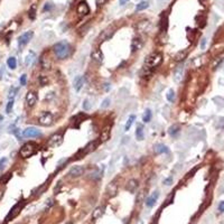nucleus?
<instances>
[{
    "label": "nucleus",
    "mask_w": 224,
    "mask_h": 224,
    "mask_svg": "<svg viewBox=\"0 0 224 224\" xmlns=\"http://www.w3.org/2000/svg\"><path fill=\"white\" fill-rule=\"evenodd\" d=\"M53 51H54L57 58H60V60H65V58H67V57L70 56V54H71V47H70V45H68L67 43H65V41H60V43H57V44L54 45Z\"/></svg>",
    "instance_id": "f257e3e1"
},
{
    "label": "nucleus",
    "mask_w": 224,
    "mask_h": 224,
    "mask_svg": "<svg viewBox=\"0 0 224 224\" xmlns=\"http://www.w3.org/2000/svg\"><path fill=\"white\" fill-rule=\"evenodd\" d=\"M161 62H163V55H161V53L155 52V53L150 54V55L146 58L145 64H146L147 68H156L157 66L160 65Z\"/></svg>",
    "instance_id": "f03ea898"
},
{
    "label": "nucleus",
    "mask_w": 224,
    "mask_h": 224,
    "mask_svg": "<svg viewBox=\"0 0 224 224\" xmlns=\"http://www.w3.org/2000/svg\"><path fill=\"white\" fill-rule=\"evenodd\" d=\"M36 150H37V145L35 143H27L20 148L19 155L21 158H29L36 153Z\"/></svg>",
    "instance_id": "7ed1b4c3"
},
{
    "label": "nucleus",
    "mask_w": 224,
    "mask_h": 224,
    "mask_svg": "<svg viewBox=\"0 0 224 224\" xmlns=\"http://www.w3.org/2000/svg\"><path fill=\"white\" fill-rule=\"evenodd\" d=\"M24 205H25V202H24V201H21V202H18V203L16 204V205H14V207L10 209V212H9V213H8V215L6 216V219H5L6 223H7V222H9V221H11L12 219H15L16 216H17V215H18L19 213H20V211L23 209Z\"/></svg>",
    "instance_id": "20e7f679"
},
{
    "label": "nucleus",
    "mask_w": 224,
    "mask_h": 224,
    "mask_svg": "<svg viewBox=\"0 0 224 224\" xmlns=\"http://www.w3.org/2000/svg\"><path fill=\"white\" fill-rule=\"evenodd\" d=\"M38 122H39V124L44 126V127H48V126L53 124V122H54V117H53V114L51 112H41L39 114V117H38Z\"/></svg>",
    "instance_id": "39448f33"
},
{
    "label": "nucleus",
    "mask_w": 224,
    "mask_h": 224,
    "mask_svg": "<svg viewBox=\"0 0 224 224\" xmlns=\"http://www.w3.org/2000/svg\"><path fill=\"white\" fill-rule=\"evenodd\" d=\"M33 36H34V33L31 31H26V33H24L23 35H20L18 37V46H19V47H24L25 45H27V44L29 43V41L33 38Z\"/></svg>",
    "instance_id": "423d86ee"
},
{
    "label": "nucleus",
    "mask_w": 224,
    "mask_h": 224,
    "mask_svg": "<svg viewBox=\"0 0 224 224\" xmlns=\"http://www.w3.org/2000/svg\"><path fill=\"white\" fill-rule=\"evenodd\" d=\"M62 143H63V136L61 133H56L54 136H52L49 138V140H48V146L53 148L58 147V146H61Z\"/></svg>",
    "instance_id": "0eeeda50"
},
{
    "label": "nucleus",
    "mask_w": 224,
    "mask_h": 224,
    "mask_svg": "<svg viewBox=\"0 0 224 224\" xmlns=\"http://www.w3.org/2000/svg\"><path fill=\"white\" fill-rule=\"evenodd\" d=\"M76 11H77V14L81 16L89 15V14H90V7H89V5L87 4V1H84V0H83V1H80L79 5H77Z\"/></svg>",
    "instance_id": "6e6552de"
},
{
    "label": "nucleus",
    "mask_w": 224,
    "mask_h": 224,
    "mask_svg": "<svg viewBox=\"0 0 224 224\" xmlns=\"http://www.w3.org/2000/svg\"><path fill=\"white\" fill-rule=\"evenodd\" d=\"M41 133L38 129L36 128H27L23 131V136L25 138H36V137H39Z\"/></svg>",
    "instance_id": "1a4fd4ad"
},
{
    "label": "nucleus",
    "mask_w": 224,
    "mask_h": 224,
    "mask_svg": "<svg viewBox=\"0 0 224 224\" xmlns=\"http://www.w3.org/2000/svg\"><path fill=\"white\" fill-rule=\"evenodd\" d=\"M83 173H84V168L82 167V166H74V167H72L70 169L68 176L72 177V178H77V177L82 176Z\"/></svg>",
    "instance_id": "9d476101"
},
{
    "label": "nucleus",
    "mask_w": 224,
    "mask_h": 224,
    "mask_svg": "<svg viewBox=\"0 0 224 224\" xmlns=\"http://www.w3.org/2000/svg\"><path fill=\"white\" fill-rule=\"evenodd\" d=\"M37 102V95H36L35 92L29 91L26 94V103L29 108H33Z\"/></svg>",
    "instance_id": "9b49d317"
},
{
    "label": "nucleus",
    "mask_w": 224,
    "mask_h": 224,
    "mask_svg": "<svg viewBox=\"0 0 224 224\" xmlns=\"http://www.w3.org/2000/svg\"><path fill=\"white\" fill-rule=\"evenodd\" d=\"M143 46V41L140 37H135L131 41V51L132 52H137L140 51Z\"/></svg>",
    "instance_id": "f8f14e48"
},
{
    "label": "nucleus",
    "mask_w": 224,
    "mask_h": 224,
    "mask_svg": "<svg viewBox=\"0 0 224 224\" xmlns=\"http://www.w3.org/2000/svg\"><path fill=\"white\" fill-rule=\"evenodd\" d=\"M113 33H114V28H113V27H108L107 29H104V31H102L101 35L99 36V39L101 41H108V39L113 35Z\"/></svg>",
    "instance_id": "ddd939ff"
},
{
    "label": "nucleus",
    "mask_w": 224,
    "mask_h": 224,
    "mask_svg": "<svg viewBox=\"0 0 224 224\" xmlns=\"http://www.w3.org/2000/svg\"><path fill=\"white\" fill-rule=\"evenodd\" d=\"M183 71H184L183 64H180V65H178V66L175 68V71H174V80H175V82H177V83H178V82L182 80V76H183Z\"/></svg>",
    "instance_id": "4468645a"
},
{
    "label": "nucleus",
    "mask_w": 224,
    "mask_h": 224,
    "mask_svg": "<svg viewBox=\"0 0 224 224\" xmlns=\"http://www.w3.org/2000/svg\"><path fill=\"white\" fill-rule=\"evenodd\" d=\"M91 58L97 63H102L103 62V53L100 49H94L91 54Z\"/></svg>",
    "instance_id": "2eb2a0df"
},
{
    "label": "nucleus",
    "mask_w": 224,
    "mask_h": 224,
    "mask_svg": "<svg viewBox=\"0 0 224 224\" xmlns=\"http://www.w3.org/2000/svg\"><path fill=\"white\" fill-rule=\"evenodd\" d=\"M110 137H111V130H110V127L104 128V129L102 130L101 136H100V141H101V143H105V141H108V140L110 139Z\"/></svg>",
    "instance_id": "dca6fc26"
},
{
    "label": "nucleus",
    "mask_w": 224,
    "mask_h": 224,
    "mask_svg": "<svg viewBox=\"0 0 224 224\" xmlns=\"http://www.w3.org/2000/svg\"><path fill=\"white\" fill-rule=\"evenodd\" d=\"M158 197H159V193H158V192L153 193L151 196H149V197L146 199V205H147L148 207H153V205H155V203L157 202Z\"/></svg>",
    "instance_id": "f3484780"
},
{
    "label": "nucleus",
    "mask_w": 224,
    "mask_h": 224,
    "mask_svg": "<svg viewBox=\"0 0 224 224\" xmlns=\"http://www.w3.org/2000/svg\"><path fill=\"white\" fill-rule=\"evenodd\" d=\"M137 29L140 31V33H146V31H148L150 29V23L148 20L140 21L137 25Z\"/></svg>",
    "instance_id": "a211bd4d"
},
{
    "label": "nucleus",
    "mask_w": 224,
    "mask_h": 224,
    "mask_svg": "<svg viewBox=\"0 0 224 224\" xmlns=\"http://www.w3.org/2000/svg\"><path fill=\"white\" fill-rule=\"evenodd\" d=\"M138 188V180L137 179H130L127 184V191L130 193H135Z\"/></svg>",
    "instance_id": "6ab92c4d"
},
{
    "label": "nucleus",
    "mask_w": 224,
    "mask_h": 224,
    "mask_svg": "<svg viewBox=\"0 0 224 224\" xmlns=\"http://www.w3.org/2000/svg\"><path fill=\"white\" fill-rule=\"evenodd\" d=\"M103 213H104V206H97V209L92 212V219L93 220L100 219L103 215Z\"/></svg>",
    "instance_id": "aec40b11"
},
{
    "label": "nucleus",
    "mask_w": 224,
    "mask_h": 224,
    "mask_svg": "<svg viewBox=\"0 0 224 224\" xmlns=\"http://www.w3.org/2000/svg\"><path fill=\"white\" fill-rule=\"evenodd\" d=\"M117 191H118V186L116 183H111L107 187V193L110 197H113V196L117 194Z\"/></svg>",
    "instance_id": "412c9836"
},
{
    "label": "nucleus",
    "mask_w": 224,
    "mask_h": 224,
    "mask_svg": "<svg viewBox=\"0 0 224 224\" xmlns=\"http://www.w3.org/2000/svg\"><path fill=\"white\" fill-rule=\"evenodd\" d=\"M153 151H155L156 155H160V153H168V148L166 147L165 145H163V143H158V145H156L155 148H153Z\"/></svg>",
    "instance_id": "4be33fe9"
},
{
    "label": "nucleus",
    "mask_w": 224,
    "mask_h": 224,
    "mask_svg": "<svg viewBox=\"0 0 224 224\" xmlns=\"http://www.w3.org/2000/svg\"><path fill=\"white\" fill-rule=\"evenodd\" d=\"M36 58V55L34 52H29L28 54H27V56H26V60H25V64L26 66H31V64L34 63V61H35Z\"/></svg>",
    "instance_id": "5701e85b"
},
{
    "label": "nucleus",
    "mask_w": 224,
    "mask_h": 224,
    "mask_svg": "<svg viewBox=\"0 0 224 224\" xmlns=\"http://www.w3.org/2000/svg\"><path fill=\"white\" fill-rule=\"evenodd\" d=\"M168 28V17L167 16H163L161 20H160V31L161 33H166Z\"/></svg>",
    "instance_id": "b1692460"
},
{
    "label": "nucleus",
    "mask_w": 224,
    "mask_h": 224,
    "mask_svg": "<svg viewBox=\"0 0 224 224\" xmlns=\"http://www.w3.org/2000/svg\"><path fill=\"white\" fill-rule=\"evenodd\" d=\"M136 138H137V140H139V141L143 140V124H138V126H137V129H136Z\"/></svg>",
    "instance_id": "393cba45"
},
{
    "label": "nucleus",
    "mask_w": 224,
    "mask_h": 224,
    "mask_svg": "<svg viewBox=\"0 0 224 224\" xmlns=\"http://www.w3.org/2000/svg\"><path fill=\"white\" fill-rule=\"evenodd\" d=\"M84 82H85V79H84L83 76L77 77L76 80H75L74 87H75V90H76V91H80V90H81L82 87H83V84H84Z\"/></svg>",
    "instance_id": "a878e982"
},
{
    "label": "nucleus",
    "mask_w": 224,
    "mask_h": 224,
    "mask_svg": "<svg viewBox=\"0 0 224 224\" xmlns=\"http://www.w3.org/2000/svg\"><path fill=\"white\" fill-rule=\"evenodd\" d=\"M36 11H37V6L36 5H33L29 8V10H28V17L31 18V20H34L36 18Z\"/></svg>",
    "instance_id": "bb28decb"
},
{
    "label": "nucleus",
    "mask_w": 224,
    "mask_h": 224,
    "mask_svg": "<svg viewBox=\"0 0 224 224\" xmlns=\"http://www.w3.org/2000/svg\"><path fill=\"white\" fill-rule=\"evenodd\" d=\"M135 120H136V117H135L133 114H131L130 117L128 118V121H127V123H126V126H124V131H128V130L131 128V126H132V123Z\"/></svg>",
    "instance_id": "cd10ccee"
},
{
    "label": "nucleus",
    "mask_w": 224,
    "mask_h": 224,
    "mask_svg": "<svg viewBox=\"0 0 224 224\" xmlns=\"http://www.w3.org/2000/svg\"><path fill=\"white\" fill-rule=\"evenodd\" d=\"M7 65L10 70H15L17 66V61H16L15 57H9L8 61H7Z\"/></svg>",
    "instance_id": "c85d7f7f"
},
{
    "label": "nucleus",
    "mask_w": 224,
    "mask_h": 224,
    "mask_svg": "<svg viewBox=\"0 0 224 224\" xmlns=\"http://www.w3.org/2000/svg\"><path fill=\"white\" fill-rule=\"evenodd\" d=\"M186 55H187V51H180L178 52L176 55H175V61H177V62H180V61H183L184 58L186 57Z\"/></svg>",
    "instance_id": "c756f323"
},
{
    "label": "nucleus",
    "mask_w": 224,
    "mask_h": 224,
    "mask_svg": "<svg viewBox=\"0 0 224 224\" xmlns=\"http://www.w3.org/2000/svg\"><path fill=\"white\" fill-rule=\"evenodd\" d=\"M151 120V110L150 109H147L146 111H145V114H143V122H149Z\"/></svg>",
    "instance_id": "7c9ffc66"
},
{
    "label": "nucleus",
    "mask_w": 224,
    "mask_h": 224,
    "mask_svg": "<svg viewBox=\"0 0 224 224\" xmlns=\"http://www.w3.org/2000/svg\"><path fill=\"white\" fill-rule=\"evenodd\" d=\"M148 7H149V4H148L147 1H143V2H140V4H138V5H137V7H136V10H137V11L145 10V9H147Z\"/></svg>",
    "instance_id": "2f4dec72"
},
{
    "label": "nucleus",
    "mask_w": 224,
    "mask_h": 224,
    "mask_svg": "<svg viewBox=\"0 0 224 224\" xmlns=\"http://www.w3.org/2000/svg\"><path fill=\"white\" fill-rule=\"evenodd\" d=\"M179 129H180V127H179L178 124H174V126H172V127L169 128V131H168V132H169L170 136H175V135L179 131Z\"/></svg>",
    "instance_id": "473e14b6"
},
{
    "label": "nucleus",
    "mask_w": 224,
    "mask_h": 224,
    "mask_svg": "<svg viewBox=\"0 0 224 224\" xmlns=\"http://www.w3.org/2000/svg\"><path fill=\"white\" fill-rule=\"evenodd\" d=\"M166 97H167V100L169 102H173L174 101V99H175V92H174L173 89L168 90L167 94H166Z\"/></svg>",
    "instance_id": "72a5a7b5"
},
{
    "label": "nucleus",
    "mask_w": 224,
    "mask_h": 224,
    "mask_svg": "<svg viewBox=\"0 0 224 224\" xmlns=\"http://www.w3.org/2000/svg\"><path fill=\"white\" fill-rule=\"evenodd\" d=\"M110 103H111V100H110V97H105L103 101H102L101 103V109H107V108L110 107Z\"/></svg>",
    "instance_id": "f704fd0d"
},
{
    "label": "nucleus",
    "mask_w": 224,
    "mask_h": 224,
    "mask_svg": "<svg viewBox=\"0 0 224 224\" xmlns=\"http://www.w3.org/2000/svg\"><path fill=\"white\" fill-rule=\"evenodd\" d=\"M82 108H83V110H84V111H89V110H90V108H91V104H90V101H89L87 99L83 101Z\"/></svg>",
    "instance_id": "c9c22d12"
},
{
    "label": "nucleus",
    "mask_w": 224,
    "mask_h": 224,
    "mask_svg": "<svg viewBox=\"0 0 224 224\" xmlns=\"http://www.w3.org/2000/svg\"><path fill=\"white\" fill-rule=\"evenodd\" d=\"M12 108H14V100H9L7 107H6V112H7V113H10V112L12 111Z\"/></svg>",
    "instance_id": "e433bc0d"
},
{
    "label": "nucleus",
    "mask_w": 224,
    "mask_h": 224,
    "mask_svg": "<svg viewBox=\"0 0 224 224\" xmlns=\"http://www.w3.org/2000/svg\"><path fill=\"white\" fill-rule=\"evenodd\" d=\"M16 93H17V89L14 87H11L10 90H9V95H8V97H9L10 100H14V97L16 95Z\"/></svg>",
    "instance_id": "4c0bfd02"
},
{
    "label": "nucleus",
    "mask_w": 224,
    "mask_h": 224,
    "mask_svg": "<svg viewBox=\"0 0 224 224\" xmlns=\"http://www.w3.org/2000/svg\"><path fill=\"white\" fill-rule=\"evenodd\" d=\"M11 175H12V174H11V173H8V174H6L5 176H4V177H2V178L0 179V183H2V184H6V183H7V182H8V180H9V179L11 178Z\"/></svg>",
    "instance_id": "58836bf2"
},
{
    "label": "nucleus",
    "mask_w": 224,
    "mask_h": 224,
    "mask_svg": "<svg viewBox=\"0 0 224 224\" xmlns=\"http://www.w3.org/2000/svg\"><path fill=\"white\" fill-rule=\"evenodd\" d=\"M41 66H43V68H49V63L47 62L46 63V58H41Z\"/></svg>",
    "instance_id": "ea45409f"
},
{
    "label": "nucleus",
    "mask_w": 224,
    "mask_h": 224,
    "mask_svg": "<svg viewBox=\"0 0 224 224\" xmlns=\"http://www.w3.org/2000/svg\"><path fill=\"white\" fill-rule=\"evenodd\" d=\"M6 164H7V158L2 157L1 159H0V169H2V168L5 167Z\"/></svg>",
    "instance_id": "a19ab883"
},
{
    "label": "nucleus",
    "mask_w": 224,
    "mask_h": 224,
    "mask_svg": "<svg viewBox=\"0 0 224 224\" xmlns=\"http://www.w3.org/2000/svg\"><path fill=\"white\" fill-rule=\"evenodd\" d=\"M164 184H165L166 186H169V185H172V184H173V177H168V178L164 179Z\"/></svg>",
    "instance_id": "79ce46f5"
},
{
    "label": "nucleus",
    "mask_w": 224,
    "mask_h": 224,
    "mask_svg": "<svg viewBox=\"0 0 224 224\" xmlns=\"http://www.w3.org/2000/svg\"><path fill=\"white\" fill-rule=\"evenodd\" d=\"M26 82H27V75L24 74L20 76V84L21 85H26Z\"/></svg>",
    "instance_id": "37998d69"
},
{
    "label": "nucleus",
    "mask_w": 224,
    "mask_h": 224,
    "mask_svg": "<svg viewBox=\"0 0 224 224\" xmlns=\"http://www.w3.org/2000/svg\"><path fill=\"white\" fill-rule=\"evenodd\" d=\"M39 82H41V87H44L46 83H47V77L41 76V77H39Z\"/></svg>",
    "instance_id": "c03bdc74"
},
{
    "label": "nucleus",
    "mask_w": 224,
    "mask_h": 224,
    "mask_svg": "<svg viewBox=\"0 0 224 224\" xmlns=\"http://www.w3.org/2000/svg\"><path fill=\"white\" fill-rule=\"evenodd\" d=\"M222 61H223V58H222V57H219V58H217V60H216V61H215V62L213 63V65H212V66H213L214 68H215V67L217 66V65H219V64H220V63H221Z\"/></svg>",
    "instance_id": "a18cd8bd"
},
{
    "label": "nucleus",
    "mask_w": 224,
    "mask_h": 224,
    "mask_svg": "<svg viewBox=\"0 0 224 224\" xmlns=\"http://www.w3.org/2000/svg\"><path fill=\"white\" fill-rule=\"evenodd\" d=\"M219 211L221 212V213H223L224 212V201H222V202L219 204Z\"/></svg>",
    "instance_id": "49530a36"
},
{
    "label": "nucleus",
    "mask_w": 224,
    "mask_h": 224,
    "mask_svg": "<svg viewBox=\"0 0 224 224\" xmlns=\"http://www.w3.org/2000/svg\"><path fill=\"white\" fill-rule=\"evenodd\" d=\"M95 2H97V7H100V6H103V5H104V4L107 2V0H97Z\"/></svg>",
    "instance_id": "de8ad7c7"
},
{
    "label": "nucleus",
    "mask_w": 224,
    "mask_h": 224,
    "mask_svg": "<svg viewBox=\"0 0 224 224\" xmlns=\"http://www.w3.org/2000/svg\"><path fill=\"white\" fill-rule=\"evenodd\" d=\"M205 45H206V39L203 38L201 41V49H205Z\"/></svg>",
    "instance_id": "09e8293b"
},
{
    "label": "nucleus",
    "mask_w": 224,
    "mask_h": 224,
    "mask_svg": "<svg viewBox=\"0 0 224 224\" xmlns=\"http://www.w3.org/2000/svg\"><path fill=\"white\" fill-rule=\"evenodd\" d=\"M128 1H129V0H119V4L122 6V5H124V4H127Z\"/></svg>",
    "instance_id": "8fccbe9b"
},
{
    "label": "nucleus",
    "mask_w": 224,
    "mask_h": 224,
    "mask_svg": "<svg viewBox=\"0 0 224 224\" xmlns=\"http://www.w3.org/2000/svg\"><path fill=\"white\" fill-rule=\"evenodd\" d=\"M49 8H51V6H49V4H46V6H45V7H44V10H48V9H49Z\"/></svg>",
    "instance_id": "3c124183"
},
{
    "label": "nucleus",
    "mask_w": 224,
    "mask_h": 224,
    "mask_svg": "<svg viewBox=\"0 0 224 224\" xmlns=\"http://www.w3.org/2000/svg\"><path fill=\"white\" fill-rule=\"evenodd\" d=\"M2 196H4V191H2V189H0V199H2Z\"/></svg>",
    "instance_id": "603ef678"
},
{
    "label": "nucleus",
    "mask_w": 224,
    "mask_h": 224,
    "mask_svg": "<svg viewBox=\"0 0 224 224\" xmlns=\"http://www.w3.org/2000/svg\"><path fill=\"white\" fill-rule=\"evenodd\" d=\"M104 85H105V91H109V89H111V87H109V84H108V83L107 84H104Z\"/></svg>",
    "instance_id": "864d4df0"
},
{
    "label": "nucleus",
    "mask_w": 224,
    "mask_h": 224,
    "mask_svg": "<svg viewBox=\"0 0 224 224\" xmlns=\"http://www.w3.org/2000/svg\"><path fill=\"white\" fill-rule=\"evenodd\" d=\"M199 1H201V2H202V4L204 5V4H206V2L209 1V0H199Z\"/></svg>",
    "instance_id": "5fc2aeb1"
},
{
    "label": "nucleus",
    "mask_w": 224,
    "mask_h": 224,
    "mask_svg": "<svg viewBox=\"0 0 224 224\" xmlns=\"http://www.w3.org/2000/svg\"><path fill=\"white\" fill-rule=\"evenodd\" d=\"M67 224H72V223H67Z\"/></svg>",
    "instance_id": "6e6d98bb"
}]
</instances>
